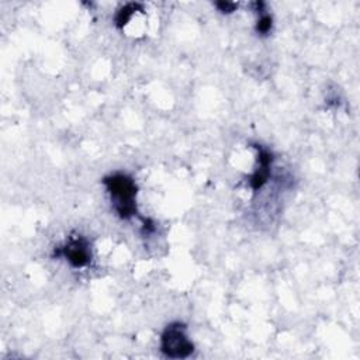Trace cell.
Returning a JSON list of instances; mask_svg holds the SVG:
<instances>
[{
  "label": "cell",
  "mask_w": 360,
  "mask_h": 360,
  "mask_svg": "<svg viewBox=\"0 0 360 360\" xmlns=\"http://www.w3.org/2000/svg\"><path fill=\"white\" fill-rule=\"evenodd\" d=\"M257 160H259V166L256 167V170L250 179V186L253 190H259L266 183V180L269 177L271 155L266 149H260Z\"/></svg>",
  "instance_id": "4"
},
{
  "label": "cell",
  "mask_w": 360,
  "mask_h": 360,
  "mask_svg": "<svg viewBox=\"0 0 360 360\" xmlns=\"http://www.w3.org/2000/svg\"><path fill=\"white\" fill-rule=\"evenodd\" d=\"M58 255L63 256L73 267H83L89 264L91 259L89 242L83 236L69 239V242L63 248H60V252Z\"/></svg>",
  "instance_id": "3"
},
{
  "label": "cell",
  "mask_w": 360,
  "mask_h": 360,
  "mask_svg": "<svg viewBox=\"0 0 360 360\" xmlns=\"http://www.w3.org/2000/svg\"><path fill=\"white\" fill-rule=\"evenodd\" d=\"M111 197L112 205L121 218H129L136 214L135 181L122 173H115L103 180Z\"/></svg>",
  "instance_id": "1"
},
{
  "label": "cell",
  "mask_w": 360,
  "mask_h": 360,
  "mask_svg": "<svg viewBox=\"0 0 360 360\" xmlns=\"http://www.w3.org/2000/svg\"><path fill=\"white\" fill-rule=\"evenodd\" d=\"M256 30H257V32H260V34H267V32L271 30V15L263 14V15L259 18V21H257Z\"/></svg>",
  "instance_id": "5"
},
{
  "label": "cell",
  "mask_w": 360,
  "mask_h": 360,
  "mask_svg": "<svg viewBox=\"0 0 360 360\" xmlns=\"http://www.w3.org/2000/svg\"><path fill=\"white\" fill-rule=\"evenodd\" d=\"M162 352L173 359L187 357L193 352V343L186 335V328L181 323H170L160 338Z\"/></svg>",
  "instance_id": "2"
}]
</instances>
